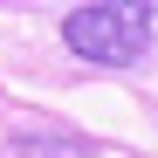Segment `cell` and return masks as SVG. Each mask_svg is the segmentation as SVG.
Segmentation results:
<instances>
[{
  "mask_svg": "<svg viewBox=\"0 0 158 158\" xmlns=\"http://www.w3.org/2000/svg\"><path fill=\"white\" fill-rule=\"evenodd\" d=\"M62 41H69V55H83V62L124 69V62H138L144 48H151V7H110V0L69 7Z\"/></svg>",
  "mask_w": 158,
  "mask_h": 158,
  "instance_id": "1",
  "label": "cell"
}]
</instances>
